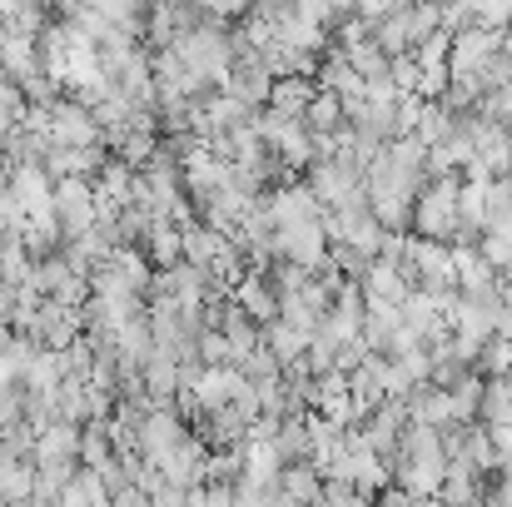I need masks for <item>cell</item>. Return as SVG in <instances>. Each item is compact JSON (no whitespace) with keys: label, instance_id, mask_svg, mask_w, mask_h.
Segmentation results:
<instances>
[{"label":"cell","instance_id":"obj_40","mask_svg":"<svg viewBox=\"0 0 512 507\" xmlns=\"http://www.w3.org/2000/svg\"><path fill=\"white\" fill-rule=\"evenodd\" d=\"M0 438H5V423H0Z\"/></svg>","mask_w":512,"mask_h":507},{"label":"cell","instance_id":"obj_39","mask_svg":"<svg viewBox=\"0 0 512 507\" xmlns=\"http://www.w3.org/2000/svg\"><path fill=\"white\" fill-rule=\"evenodd\" d=\"M388 5H393V0H353V10H358L363 20H373V15H383Z\"/></svg>","mask_w":512,"mask_h":507},{"label":"cell","instance_id":"obj_23","mask_svg":"<svg viewBox=\"0 0 512 507\" xmlns=\"http://www.w3.org/2000/svg\"><path fill=\"white\" fill-rule=\"evenodd\" d=\"M60 507H80V503H90V507H105L110 503V493H105V483H100V473L95 468H75L70 478H65V488H60V498H55Z\"/></svg>","mask_w":512,"mask_h":507},{"label":"cell","instance_id":"obj_25","mask_svg":"<svg viewBox=\"0 0 512 507\" xmlns=\"http://www.w3.org/2000/svg\"><path fill=\"white\" fill-rule=\"evenodd\" d=\"M264 343H269V353H274L279 363H294V358H304L309 334H304L299 324H289V319H269V324H264Z\"/></svg>","mask_w":512,"mask_h":507},{"label":"cell","instance_id":"obj_2","mask_svg":"<svg viewBox=\"0 0 512 507\" xmlns=\"http://www.w3.org/2000/svg\"><path fill=\"white\" fill-rule=\"evenodd\" d=\"M453 224H458V174H433V179L413 194V219H408V229L423 234V239H443V244H448Z\"/></svg>","mask_w":512,"mask_h":507},{"label":"cell","instance_id":"obj_1","mask_svg":"<svg viewBox=\"0 0 512 507\" xmlns=\"http://www.w3.org/2000/svg\"><path fill=\"white\" fill-rule=\"evenodd\" d=\"M170 50L184 60V70H189L194 80H204L209 90H219L224 75H229V65H234V50H239V45H234L229 20H204V25H194V30H179Z\"/></svg>","mask_w":512,"mask_h":507},{"label":"cell","instance_id":"obj_17","mask_svg":"<svg viewBox=\"0 0 512 507\" xmlns=\"http://www.w3.org/2000/svg\"><path fill=\"white\" fill-rule=\"evenodd\" d=\"M40 70V50H35V35H20V30H10L5 25V40H0V75H10L15 85L25 80V75H35Z\"/></svg>","mask_w":512,"mask_h":507},{"label":"cell","instance_id":"obj_26","mask_svg":"<svg viewBox=\"0 0 512 507\" xmlns=\"http://www.w3.org/2000/svg\"><path fill=\"white\" fill-rule=\"evenodd\" d=\"M403 319H398V304H363V324H358V338L378 353L383 348V338L393 334Z\"/></svg>","mask_w":512,"mask_h":507},{"label":"cell","instance_id":"obj_13","mask_svg":"<svg viewBox=\"0 0 512 507\" xmlns=\"http://www.w3.org/2000/svg\"><path fill=\"white\" fill-rule=\"evenodd\" d=\"M10 189L20 194L25 214L35 219V214H50V189H55V174L40 165V160H20V165H10Z\"/></svg>","mask_w":512,"mask_h":507},{"label":"cell","instance_id":"obj_38","mask_svg":"<svg viewBox=\"0 0 512 507\" xmlns=\"http://www.w3.org/2000/svg\"><path fill=\"white\" fill-rule=\"evenodd\" d=\"M294 5V15H304V20H319V25H329V0H289Z\"/></svg>","mask_w":512,"mask_h":507},{"label":"cell","instance_id":"obj_34","mask_svg":"<svg viewBox=\"0 0 512 507\" xmlns=\"http://www.w3.org/2000/svg\"><path fill=\"white\" fill-rule=\"evenodd\" d=\"M413 90H418L423 100H438V95L448 90V65H418V80H413Z\"/></svg>","mask_w":512,"mask_h":507},{"label":"cell","instance_id":"obj_6","mask_svg":"<svg viewBox=\"0 0 512 507\" xmlns=\"http://www.w3.org/2000/svg\"><path fill=\"white\" fill-rule=\"evenodd\" d=\"M45 130H50V140H55V145H100V140H105V130H100L95 110H90L80 95H60V100L50 105Z\"/></svg>","mask_w":512,"mask_h":507},{"label":"cell","instance_id":"obj_31","mask_svg":"<svg viewBox=\"0 0 512 507\" xmlns=\"http://www.w3.org/2000/svg\"><path fill=\"white\" fill-rule=\"evenodd\" d=\"M512 408V368L508 373H493L483 378V403H478V418H498Z\"/></svg>","mask_w":512,"mask_h":507},{"label":"cell","instance_id":"obj_22","mask_svg":"<svg viewBox=\"0 0 512 507\" xmlns=\"http://www.w3.org/2000/svg\"><path fill=\"white\" fill-rule=\"evenodd\" d=\"M140 249H145V259H150V269H170L174 259L184 254V234H179V224H170V219H155Z\"/></svg>","mask_w":512,"mask_h":507},{"label":"cell","instance_id":"obj_11","mask_svg":"<svg viewBox=\"0 0 512 507\" xmlns=\"http://www.w3.org/2000/svg\"><path fill=\"white\" fill-rule=\"evenodd\" d=\"M80 463V423H45L35 428V468H75Z\"/></svg>","mask_w":512,"mask_h":507},{"label":"cell","instance_id":"obj_3","mask_svg":"<svg viewBox=\"0 0 512 507\" xmlns=\"http://www.w3.org/2000/svg\"><path fill=\"white\" fill-rule=\"evenodd\" d=\"M50 214H55V224H60L65 239H80V234L100 219V209H95V184H90L85 174H60L55 189H50Z\"/></svg>","mask_w":512,"mask_h":507},{"label":"cell","instance_id":"obj_14","mask_svg":"<svg viewBox=\"0 0 512 507\" xmlns=\"http://www.w3.org/2000/svg\"><path fill=\"white\" fill-rule=\"evenodd\" d=\"M358 284H363V299H368V304H398V299L413 289V284L403 279V269L388 264V259H368V269H363Z\"/></svg>","mask_w":512,"mask_h":507},{"label":"cell","instance_id":"obj_28","mask_svg":"<svg viewBox=\"0 0 512 507\" xmlns=\"http://www.w3.org/2000/svg\"><path fill=\"white\" fill-rule=\"evenodd\" d=\"M343 55H348V65H353V75L358 80H378V75H388V55L363 35V40H353V45H339Z\"/></svg>","mask_w":512,"mask_h":507},{"label":"cell","instance_id":"obj_30","mask_svg":"<svg viewBox=\"0 0 512 507\" xmlns=\"http://www.w3.org/2000/svg\"><path fill=\"white\" fill-rule=\"evenodd\" d=\"M239 373H244L249 383H259V388H264V383H274V378L284 373V363H279V358L269 353V343L259 338V343H254V348H249V353L239 358Z\"/></svg>","mask_w":512,"mask_h":507},{"label":"cell","instance_id":"obj_24","mask_svg":"<svg viewBox=\"0 0 512 507\" xmlns=\"http://www.w3.org/2000/svg\"><path fill=\"white\" fill-rule=\"evenodd\" d=\"M274 448H279V458H284V463H304V458L314 453L309 413H304V418H284V423L274 428Z\"/></svg>","mask_w":512,"mask_h":507},{"label":"cell","instance_id":"obj_33","mask_svg":"<svg viewBox=\"0 0 512 507\" xmlns=\"http://www.w3.org/2000/svg\"><path fill=\"white\" fill-rule=\"evenodd\" d=\"M25 219H30V214H25L20 194L10 189V179H0V229H15V234H20V229H25Z\"/></svg>","mask_w":512,"mask_h":507},{"label":"cell","instance_id":"obj_7","mask_svg":"<svg viewBox=\"0 0 512 507\" xmlns=\"http://www.w3.org/2000/svg\"><path fill=\"white\" fill-rule=\"evenodd\" d=\"M304 184L314 189V199H319L324 209H334L348 194L363 189V169L339 160V155H319V160H309V169H304Z\"/></svg>","mask_w":512,"mask_h":507},{"label":"cell","instance_id":"obj_20","mask_svg":"<svg viewBox=\"0 0 512 507\" xmlns=\"http://www.w3.org/2000/svg\"><path fill=\"white\" fill-rule=\"evenodd\" d=\"M319 488H324V478H319V468H314L309 458L279 468V493H284V503H319Z\"/></svg>","mask_w":512,"mask_h":507},{"label":"cell","instance_id":"obj_21","mask_svg":"<svg viewBox=\"0 0 512 507\" xmlns=\"http://www.w3.org/2000/svg\"><path fill=\"white\" fill-rule=\"evenodd\" d=\"M304 125H309V135H339L343 125V95H334V90H314V100L304 105Z\"/></svg>","mask_w":512,"mask_h":507},{"label":"cell","instance_id":"obj_27","mask_svg":"<svg viewBox=\"0 0 512 507\" xmlns=\"http://www.w3.org/2000/svg\"><path fill=\"white\" fill-rule=\"evenodd\" d=\"M463 458H468L483 478H488V473H498V448H493V438H488V428H483L478 418L463 428Z\"/></svg>","mask_w":512,"mask_h":507},{"label":"cell","instance_id":"obj_32","mask_svg":"<svg viewBox=\"0 0 512 507\" xmlns=\"http://www.w3.org/2000/svg\"><path fill=\"white\" fill-rule=\"evenodd\" d=\"M473 75H478V85H483V90L508 85V80H512V55H503V45H498V50H493V55H488L478 70H473Z\"/></svg>","mask_w":512,"mask_h":507},{"label":"cell","instance_id":"obj_16","mask_svg":"<svg viewBox=\"0 0 512 507\" xmlns=\"http://www.w3.org/2000/svg\"><path fill=\"white\" fill-rule=\"evenodd\" d=\"M314 75H274V85H269V110H279V115H294V120H304V105L314 100Z\"/></svg>","mask_w":512,"mask_h":507},{"label":"cell","instance_id":"obj_8","mask_svg":"<svg viewBox=\"0 0 512 507\" xmlns=\"http://www.w3.org/2000/svg\"><path fill=\"white\" fill-rule=\"evenodd\" d=\"M269 85H274V75H269V65H264V55L259 50H234V65H229V75H224V85L219 90H229L234 100H244V105H264L269 100Z\"/></svg>","mask_w":512,"mask_h":507},{"label":"cell","instance_id":"obj_10","mask_svg":"<svg viewBox=\"0 0 512 507\" xmlns=\"http://www.w3.org/2000/svg\"><path fill=\"white\" fill-rule=\"evenodd\" d=\"M244 383L239 363H199L194 383H189V398H194V413H209V408H224L234 398V388Z\"/></svg>","mask_w":512,"mask_h":507},{"label":"cell","instance_id":"obj_19","mask_svg":"<svg viewBox=\"0 0 512 507\" xmlns=\"http://www.w3.org/2000/svg\"><path fill=\"white\" fill-rule=\"evenodd\" d=\"M239 453H244V473H239V478L274 483V478H279V468H284V458H279L274 438H244V443H239Z\"/></svg>","mask_w":512,"mask_h":507},{"label":"cell","instance_id":"obj_18","mask_svg":"<svg viewBox=\"0 0 512 507\" xmlns=\"http://www.w3.org/2000/svg\"><path fill=\"white\" fill-rule=\"evenodd\" d=\"M453 269H458V289H463V294H478V289H493V284H498V269L483 259L478 244L453 249Z\"/></svg>","mask_w":512,"mask_h":507},{"label":"cell","instance_id":"obj_15","mask_svg":"<svg viewBox=\"0 0 512 507\" xmlns=\"http://www.w3.org/2000/svg\"><path fill=\"white\" fill-rule=\"evenodd\" d=\"M140 383H145V393L155 403H174V393H179V358L165 353V348H150L145 363H140Z\"/></svg>","mask_w":512,"mask_h":507},{"label":"cell","instance_id":"obj_12","mask_svg":"<svg viewBox=\"0 0 512 507\" xmlns=\"http://www.w3.org/2000/svg\"><path fill=\"white\" fill-rule=\"evenodd\" d=\"M229 299H234L249 319H259V324L279 319V289L269 284V269H244V274L229 284Z\"/></svg>","mask_w":512,"mask_h":507},{"label":"cell","instance_id":"obj_29","mask_svg":"<svg viewBox=\"0 0 512 507\" xmlns=\"http://www.w3.org/2000/svg\"><path fill=\"white\" fill-rule=\"evenodd\" d=\"M512 368V338L508 334H488L478 343V358H473V373L493 378V373H508Z\"/></svg>","mask_w":512,"mask_h":507},{"label":"cell","instance_id":"obj_37","mask_svg":"<svg viewBox=\"0 0 512 507\" xmlns=\"http://www.w3.org/2000/svg\"><path fill=\"white\" fill-rule=\"evenodd\" d=\"M194 5H204L214 20H239L249 10V0H194Z\"/></svg>","mask_w":512,"mask_h":507},{"label":"cell","instance_id":"obj_5","mask_svg":"<svg viewBox=\"0 0 512 507\" xmlns=\"http://www.w3.org/2000/svg\"><path fill=\"white\" fill-rule=\"evenodd\" d=\"M184 438H189L184 413H179L174 403H150L145 418H140V428H135V453L155 463V458H165L174 443H184Z\"/></svg>","mask_w":512,"mask_h":507},{"label":"cell","instance_id":"obj_9","mask_svg":"<svg viewBox=\"0 0 512 507\" xmlns=\"http://www.w3.org/2000/svg\"><path fill=\"white\" fill-rule=\"evenodd\" d=\"M498 45H503V30H483V25L453 30V40H448V75H473Z\"/></svg>","mask_w":512,"mask_h":507},{"label":"cell","instance_id":"obj_36","mask_svg":"<svg viewBox=\"0 0 512 507\" xmlns=\"http://www.w3.org/2000/svg\"><path fill=\"white\" fill-rule=\"evenodd\" d=\"M319 503H358V483L353 478H324Z\"/></svg>","mask_w":512,"mask_h":507},{"label":"cell","instance_id":"obj_4","mask_svg":"<svg viewBox=\"0 0 512 507\" xmlns=\"http://www.w3.org/2000/svg\"><path fill=\"white\" fill-rule=\"evenodd\" d=\"M324 254H329L324 214L294 219V224H279V229H274V259H294V264H304V269H319Z\"/></svg>","mask_w":512,"mask_h":507},{"label":"cell","instance_id":"obj_35","mask_svg":"<svg viewBox=\"0 0 512 507\" xmlns=\"http://www.w3.org/2000/svg\"><path fill=\"white\" fill-rule=\"evenodd\" d=\"M199 363H229V343L219 329H209L204 324V334H199Z\"/></svg>","mask_w":512,"mask_h":507}]
</instances>
